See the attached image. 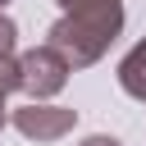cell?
Masks as SVG:
<instances>
[{"instance_id": "cell-7", "label": "cell", "mask_w": 146, "mask_h": 146, "mask_svg": "<svg viewBox=\"0 0 146 146\" xmlns=\"http://www.w3.org/2000/svg\"><path fill=\"white\" fill-rule=\"evenodd\" d=\"M14 41H18V27H14V18L0 9V55H14Z\"/></svg>"}, {"instance_id": "cell-8", "label": "cell", "mask_w": 146, "mask_h": 146, "mask_svg": "<svg viewBox=\"0 0 146 146\" xmlns=\"http://www.w3.org/2000/svg\"><path fill=\"white\" fill-rule=\"evenodd\" d=\"M78 146H123L119 137H105V132H96V137H82Z\"/></svg>"}, {"instance_id": "cell-9", "label": "cell", "mask_w": 146, "mask_h": 146, "mask_svg": "<svg viewBox=\"0 0 146 146\" xmlns=\"http://www.w3.org/2000/svg\"><path fill=\"white\" fill-rule=\"evenodd\" d=\"M5 5H9V0H0V9H5Z\"/></svg>"}, {"instance_id": "cell-4", "label": "cell", "mask_w": 146, "mask_h": 146, "mask_svg": "<svg viewBox=\"0 0 146 146\" xmlns=\"http://www.w3.org/2000/svg\"><path fill=\"white\" fill-rule=\"evenodd\" d=\"M119 87L132 100H146V41H137L123 59H119Z\"/></svg>"}, {"instance_id": "cell-5", "label": "cell", "mask_w": 146, "mask_h": 146, "mask_svg": "<svg viewBox=\"0 0 146 146\" xmlns=\"http://www.w3.org/2000/svg\"><path fill=\"white\" fill-rule=\"evenodd\" d=\"M59 9L73 14V18H96V23L123 27V0H59Z\"/></svg>"}, {"instance_id": "cell-6", "label": "cell", "mask_w": 146, "mask_h": 146, "mask_svg": "<svg viewBox=\"0 0 146 146\" xmlns=\"http://www.w3.org/2000/svg\"><path fill=\"white\" fill-rule=\"evenodd\" d=\"M9 91H23V68H18V55H0V128L14 119V114L5 110Z\"/></svg>"}, {"instance_id": "cell-3", "label": "cell", "mask_w": 146, "mask_h": 146, "mask_svg": "<svg viewBox=\"0 0 146 146\" xmlns=\"http://www.w3.org/2000/svg\"><path fill=\"white\" fill-rule=\"evenodd\" d=\"M73 123H78V110H64L50 100H27L23 110H14V128L27 141H59L73 132Z\"/></svg>"}, {"instance_id": "cell-2", "label": "cell", "mask_w": 146, "mask_h": 146, "mask_svg": "<svg viewBox=\"0 0 146 146\" xmlns=\"http://www.w3.org/2000/svg\"><path fill=\"white\" fill-rule=\"evenodd\" d=\"M18 68H23V96H27V100H50V96H59L64 82H68V73H73V64H68L55 46H32V50H23V55H18Z\"/></svg>"}, {"instance_id": "cell-1", "label": "cell", "mask_w": 146, "mask_h": 146, "mask_svg": "<svg viewBox=\"0 0 146 146\" xmlns=\"http://www.w3.org/2000/svg\"><path fill=\"white\" fill-rule=\"evenodd\" d=\"M119 32H123L119 23H91V18L64 14V18L46 32V46H55L73 68H87V64H96V59L110 50V41H114Z\"/></svg>"}]
</instances>
